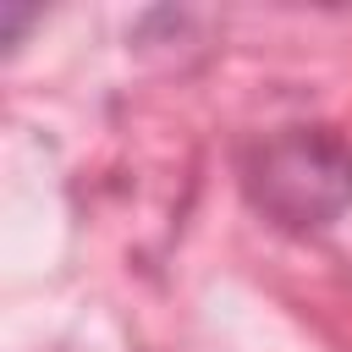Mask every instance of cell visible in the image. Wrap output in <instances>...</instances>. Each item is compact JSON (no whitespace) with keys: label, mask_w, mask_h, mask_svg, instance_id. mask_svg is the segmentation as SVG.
I'll use <instances>...</instances> for the list:
<instances>
[{"label":"cell","mask_w":352,"mask_h":352,"mask_svg":"<svg viewBox=\"0 0 352 352\" xmlns=\"http://www.w3.org/2000/svg\"><path fill=\"white\" fill-rule=\"evenodd\" d=\"M248 198L280 231H324L352 204V154L324 126H292L253 148Z\"/></svg>","instance_id":"cell-1"}]
</instances>
